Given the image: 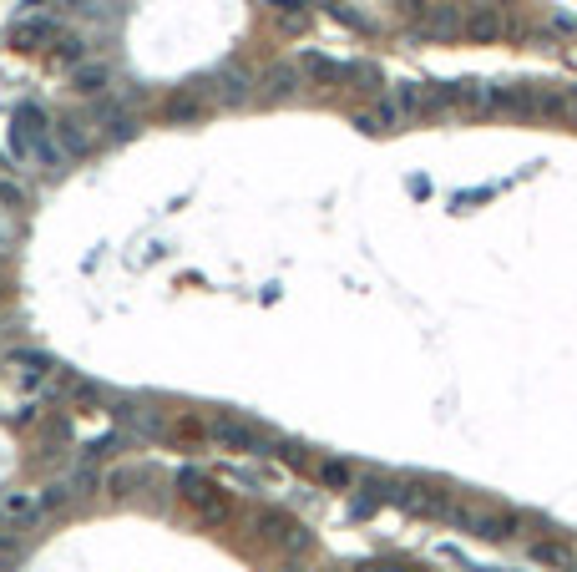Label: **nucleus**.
I'll use <instances>...</instances> for the list:
<instances>
[{"instance_id":"a211bd4d","label":"nucleus","mask_w":577,"mask_h":572,"mask_svg":"<svg viewBox=\"0 0 577 572\" xmlns=\"http://www.w3.org/2000/svg\"><path fill=\"white\" fill-rule=\"evenodd\" d=\"M11 552H16V542H11V537H0V557H11Z\"/></svg>"},{"instance_id":"1a4fd4ad","label":"nucleus","mask_w":577,"mask_h":572,"mask_svg":"<svg viewBox=\"0 0 577 572\" xmlns=\"http://www.w3.org/2000/svg\"><path fill=\"white\" fill-rule=\"evenodd\" d=\"M532 557H537V562H547V567H577V557H572L562 542H537V547H532Z\"/></svg>"},{"instance_id":"6e6552de","label":"nucleus","mask_w":577,"mask_h":572,"mask_svg":"<svg viewBox=\"0 0 577 572\" xmlns=\"http://www.w3.org/2000/svg\"><path fill=\"white\" fill-rule=\"evenodd\" d=\"M274 21L284 31H304L309 26V0H274Z\"/></svg>"},{"instance_id":"4468645a","label":"nucleus","mask_w":577,"mask_h":572,"mask_svg":"<svg viewBox=\"0 0 577 572\" xmlns=\"http://www.w3.org/2000/svg\"><path fill=\"white\" fill-rule=\"evenodd\" d=\"M56 56H61V61H71V66H81V41L61 36V41H56Z\"/></svg>"},{"instance_id":"6ab92c4d","label":"nucleus","mask_w":577,"mask_h":572,"mask_svg":"<svg viewBox=\"0 0 577 572\" xmlns=\"http://www.w3.org/2000/svg\"><path fill=\"white\" fill-rule=\"evenodd\" d=\"M572 107H577V92H572Z\"/></svg>"},{"instance_id":"f3484780","label":"nucleus","mask_w":577,"mask_h":572,"mask_svg":"<svg viewBox=\"0 0 577 572\" xmlns=\"http://www.w3.org/2000/svg\"><path fill=\"white\" fill-rule=\"evenodd\" d=\"M107 451H117V436H97V441L87 446V456H107Z\"/></svg>"},{"instance_id":"20e7f679","label":"nucleus","mask_w":577,"mask_h":572,"mask_svg":"<svg viewBox=\"0 0 577 572\" xmlns=\"http://www.w3.org/2000/svg\"><path fill=\"white\" fill-rule=\"evenodd\" d=\"M56 46L61 41V31H56V21H46V16H31V21H16L11 26V46L16 51H36V46Z\"/></svg>"},{"instance_id":"423d86ee","label":"nucleus","mask_w":577,"mask_h":572,"mask_svg":"<svg viewBox=\"0 0 577 572\" xmlns=\"http://www.w3.org/2000/svg\"><path fill=\"white\" fill-rule=\"evenodd\" d=\"M71 81H76V92H81V97H102V92L112 87V71H107V66H87V61H81V66L71 71Z\"/></svg>"},{"instance_id":"9b49d317","label":"nucleus","mask_w":577,"mask_h":572,"mask_svg":"<svg viewBox=\"0 0 577 572\" xmlns=\"http://www.w3.org/2000/svg\"><path fill=\"white\" fill-rule=\"evenodd\" d=\"M269 92H274V97H289V92H294V66H274V71H269Z\"/></svg>"},{"instance_id":"f257e3e1","label":"nucleus","mask_w":577,"mask_h":572,"mask_svg":"<svg viewBox=\"0 0 577 572\" xmlns=\"http://www.w3.org/2000/svg\"><path fill=\"white\" fill-rule=\"evenodd\" d=\"M11 152L31 168H46L56 173L61 168V147H56V122L36 107V102H21L16 117H11Z\"/></svg>"},{"instance_id":"9d476101","label":"nucleus","mask_w":577,"mask_h":572,"mask_svg":"<svg viewBox=\"0 0 577 572\" xmlns=\"http://www.w3.org/2000/svg\"><path fill=\"white\" fill-rule=\"evenodd\" d=\"M466 31H471L476 41H491V36H497V31H502V21H497V11H476Z\"/></svg>"},{"instance_id":"39448f33","label":"nucleus","mask_w":577,"mask_h":572,"mask_svg":"<svg viewBox=\"0 0 577 572\" xmlns=\"http://www.w3.org/2000/svg\"><path fill=\"white\" fill-rule=\"evenodd\" d=\"M264 527H269V537H274L284 552H309V542H314V537H309V532H304L294 517H279V512H274Z\"/></svg>"},{"instance_id":"f8f14e48","label":"nucleus","mask_w":577,"mask_h":572,"mask_svg":"<svg viewBox=\"0 0 577 572\" xmlns=\"http://www.w3.org/2000/svg\"><path fill=\"white\" fill-rule=\"evenodd\" d=\"M319 476H324L329 486H350V481H355V471H350L345 461H324V466H319Z\"/></svg>"},{"instance_id":"ddd939ff","label":"nucleus","mask_w":577,"mask_h":572,"mask_svg":"<svg viewBox=\"0 0 577 572\" xmlns=\"http://www.w3.org/2000/svg\"><path fill=\"white\" fill-rule=\"evenodd\" d=\"M456 26H461V21H456V11H446V6H441V11L426 21V31H431V36H451Z\"/></svg>"},{"instance_id":"f03ea898","label":"nucleus","mask_w":577,"mask_h":572,"mask_svg":"<svg viewBox=\"0 0 577 572\" xmlns=\"http://www.w3.org/2000/svg\"><path fill=\"white\" fill-rule=\"evenodd\" d=\"M178 486H183V502H188V507H198L203 517H223V512H228V497L218 492V486H213L203 471H183V476H178Z\"/></svg>"},{"instance_id":"7ed1b4c3","label":"nucleus","mask_w":577,"mask_h":572,"mask_svg":"<svg viewBox=\"0 0 577 572\" xmlns=\"http://www.w3.org/2000/svg\"><path fill=\"white\" fill-rule=\"evenodd\" d=\"M213 436L223 441V446H233V451H269V436L259 431V426H243V421H213Z\"/></svg>"},{"instance_id":"dca6fc26","label":"nucleus","mask_w":577,"mask_h":572,"mask_svg":"<svg viewBox=\"0 0 577 572\" xmlns=\"http://www.w3.org/2000/svg\"><path fill=\"white\" fill-rule=\"evenodd\" d=\"M168 112H173V117H198V102H193V97H173Z\"/></svg>"},{"instance_id":"2eb2a0df","label":"nucleus","mask_w":577,"mask_h":572,"mask_svg":"<svg viewBox=\"0 0 577 572\" xmlns=\"http://www.w3.org/2000/svg\"><path fill=\"white\" fill-rule=\"evenodd\" d=\"M16 365L36 380V375H46V365H51V360H46V355H16Z\"/></svg>"},{"instance_id":"0eeeda50","label":"nucleus","mask_w":577,"mask_h":572,"mask_svg":"<svg viewBox=\"0 0 577 572\" xmlns=\"http://www.w3.org/2000/svg\"><path fill=\"white\" fill-rule=\"evenodd\" d=\"M56 142L66 147V157H87V152H92V137L81 132L76 117H61V122H56Z\"/></svg>"}]
</instances>
